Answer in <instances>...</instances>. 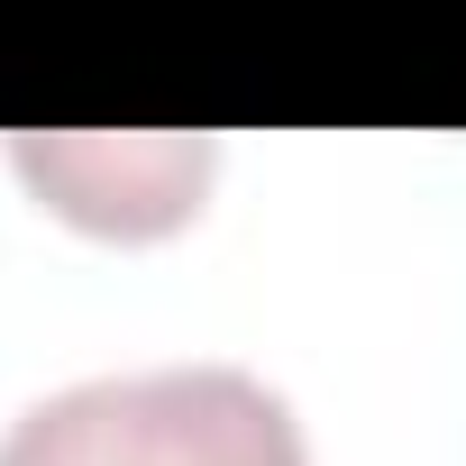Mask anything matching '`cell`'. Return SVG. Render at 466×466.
I'll list each match as a JSON object with an SVG mask.
<instances>
[{
    "instance_id": "cell-1",
    "label": "cell",
    "mask_w": 466,
    "mask_h": 466,
    "mask_svg": "<svg viewBox=\"0 0 466 466\" xmlns=\"http://www.w3.org/2000/svg\"><path fill=\"white\" fill-rule=\"evenodd\" d=\"M0 466H311V439L266 375L192 357L37 393L0 430Z\"/></svg>"
},
{
    "instance_id": "cell-2",
    "label": "cell",
    "mask_w": 466,
    "mask_h": 466,
    "mask_svg": "<svg viewBox=\"0 0 466 466\" xmlns=\"http://www.w3.org/2000/svg\"><path fill=\"white\" fill-rule=\"evenodd\" d=\"M10 174L65 228L137 248V238H174L183 219H201L219 147L210 128H19Z\"/></svg>"
}]
</instances>
